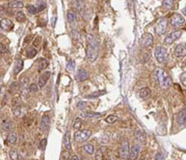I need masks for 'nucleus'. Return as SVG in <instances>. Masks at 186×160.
Wrapping results in <instances>:
<instances>
[{
  "label": "nucleus",
  "instance_id": "1",
  "mask_svg": "<svg viewBox=\"0 0 186 160\" xmlns=\"http://www.w3.org/2000/svg\"><path fill=\"white\" fill-rule=\"evenodd\" d=\"M156 77L157 80V83L160 88H169L172 85V80L170 75L168 74L167 71H165L162 68H158L156 71Z\"/></svg>",
  "mask_w": 186,
  "mask_h": 160
},
{
  "label": "nucleus",
  "instance_id": "2",
  "mask_svg": "<svg viewBox=\"0 0 186 160\" xmlns=\"http://www.w3.org/2000/svg\"><path fill=\"white\" fill-rule=\"evenodd\" d=\"M154 56L157 58V61L159 63H165L168 61L169 53L167 48L162 46H157L154 49Z\"/></svg>",
  "mask_w": 186,
  "mask_h": 160
},
{
  "label": "nucleus",
  "instance_id": "20",
  "mask_svg": "<svg viewBox=\"0 0 186 160\" xmlns=\"http://www.w3.org/2000/svg\"><path fill=\"white\" fill-rule=\"evenodd\" d=\"M79 115L84 118H96V117H100L101 114L96 113V112H91V111H84V112H81Z\"/></svg>",
  "mask_w": 186,
  "mask_h": 160
},
{
  "label": "nucleus",
  "instance_id": "26",
  "mask_svg": "<svg viewBox=\"0 0 186 160\" xmlns=\"http://www.w3.org/2000/svg\"><path fill=\"white\" fill-rule=\"evenodd\" d=\"M36 54H37V51H36V48H35L34 46L29 47V48H27V51H26V56H27L29 59L36 57Z\"/></svg>",
  "mask_w": 186,
  "mask_h": 160
},
{
  "label": "nucleus",
  "instance_id": "47",
  "mask_svg": "<svg viewBox=\"0 0 186 160\" xmlns=\"http://www.w3.org/2000/svg\"><path fill=\"white\" fill-rule=\"evenodd\" d=\"M75 3H76V7L79 9L81 8L82 6H83V1H76Z\"/></svg>",
  "mask_w": 186,
  "mask_h": 160
},
{
  "label": "nucleus",
  "instance_id": "27",
  "mask_svg": "<svg viewBox=\"0 0 186 160\" xmlns=\"http://www.w3.org/2000/svg\"><path fill=\"white\" fill-rule=\"evenodd\" d=\"M105 93H106L105 91H99L92 92L91 94H88V95H85V98H87V99H95V98H98L101 95H104Z\"/></svg>",
  "mask_w": 186,
  "mask_h": 160
},
{
  "label": "nucleus",
  "instance_id": "31",
  "mask_svg": "<svg viewBox=\"0 0 186 160\" xmlns=\"http://www.w3.org/2000/svg\"><path fill=\"white\" fill-rule=\"evenodd\" d=\"M83 149L86 151L87 154L88 155H93V153H94V146H93L92 144L90 143H86L83 145Z\"/></svg>",
  "mask_w": 186,
  "mask_h": 160
},
{
  "label": "nucleus",
  "instance_id": "42",
  "mask_svg": "<svg viewBox=\"0 0 186 160\" xmlns=\"http://www.w3.org/2000/svg\"><path fill=\"white\" fill-rule=\"evenodd\" d=\"M180 80H181V83L186 88V72H183L180 75Z\"/></svg>",
  "mask_w": 186,
  "mask_h": 160
},
{
  "label": "nucleus",
  "instance_id": "45",
  "mask_svg": "<svg viewBox=\"0 0 186 160\" xmlns=\"http://www.w3.org/2000/svg\"><path fill=\"white\" fill-rule=\"evenodd\" d=\"M156 160H164L165 159V155H164V154L163 153H161V152H158V153H157V155H156Z\"/></svg>",
  "mask_w": 186,
  "mask_h": 160
},
{
  "label": "nucleus",
  "instance_id": "13",
  "mask_svg": "<svg viewBox=\"0 0 186 160\" xmlns=\"http://www.w3.org/2000/svg\"><path fill=\"white\" fill-rule=\"evenodd\" d=\"M153 43V36L150 34V33H146L142 35V38H141V45L142 47H150L152 46Z\"/></svg>",
  "mask_w": 186,
  "mask_h": 160
},
{
  "label": "nucleus",
  "instance_id": "11",
  "mask_svg": "<svg viewBox=\"0 0 186 160\" xmlns=\"http://www.w3.org/2000/svg\"><path fill=\"white\" fill-rule=\"evenodd\" d=\"M50 75H51L50 71H46L43 74L40 75V76L38 78V87L40 88H42L46 86L47 82L48 81V79L50 77Z\"/></svg>",
  "mask_w": 186,
  "mask_h": 160
},
{
  "label": "nucleus",
  "instance_id": "52",
  "mask_svg": "<svg viewBox=\"0 0 186 160\" xmlns=\"http://www.w3.org/2000/svg\"><path fill=\"white\" fill-rule=\"evenodd\" d=\"M182 13H183V14H184V15L186 16V7H185V8H184L182 9Z\"/></svg>",
  "mask_w": 186,
  "mask_h": 160
},
{
  "label": "nucleus",
  "instance_id": "48",
  "mask_svg": "<svg viewBox=\"0 0 186 160\" xmlns=\"http://www.w3.org/2000/svg\"><path fill=\"white\" fill-rule=\"evenodd\" d=\"M56 22H57V17L53 16L52 19H51V25H52V27L55 26V23H56Z\"/></svg>",
  "mask_w": 186,
  "mask_h": 160
},
{
  "label": "nucleus",
  "instance_id": "33",
  "mask_svg": "<svg viewBox=\"0 0 186 160\" xmlns=\"http://www.w3.org/2000/svg\"><path fill=\"white\" fill-rule=\"evenodd\" d=\"M29 83V78L27 76H22L20 79V85L23 88H26V87L28 86Z\"/></svg>",
  "mask_w": 186,
  "mask_h": 160
},
{
  "label": "nucleus",
  "instance_id": "4",
  "mask_svg": "<svg viewBox=\"0 0 186 160\" xmlns=\"http://www.w3.org/2000/svg\"><path fill=\"white\" fill-rule=\"evenodd\" d=\"M47 7L46 2H37V4L34 5V4H29L26 6L27 8V11L30 14H36L40 11H44Z\"/></svg>",
  "mask_w": 186,
  "mask_h": 160
},
{
  "label": "nucleus",
  "instance_id": "24",
  "mask_svg": "<svg viewBox=\"0 0 186 160\" xmlns=\"http://www.w3.org/2000/svg\"><path fill=\"white\" fill-rule=\"evenodd\" d=\"M48 66V61L45 58H41L38 61V71H43Z\"/></svg>",
  "mask_w": 186,
  "mask_h": 160
},
{
  "label": "nucleus",
  "instance_id": "23",
  "mask_svg": "<svg viewBox=\"0 0 186 160\" xmlns=\"http://www.w3.org/2000/svg\"><path fill=\"white\" fill-rule=\"evenodd\" d=\"M139 95L141 99H147L151 96V89L149 88H142L140 89Z\"/></svg>",
  "mask_w": 186,
  "mask_h": 160
},
{
  "label": "nucleus",
  "instance_id": "41",
  "mask_svg": "<svg viewBox=\"0 0 186 160\" xmlns=\"http://www.w3.org/2000/svg\"><path fill=\"white\" fill-rule=\"evenodd\" d=\"M109 140H110V138H109V135H107V134H103L100 137V142L101 143H107L109 142Z\"/></svg>",
  "mask_w": 186,
  "mask_h": 160
},
{
  "label": "nucleus",
  "instance_id": "35",
  "mask_svg": "<svg viewBox=\"0 0 186 160\" xmlns=\"http://www.w3.org/2000/svg\"><path fill=\"white\" fill-rule=\"evenodd\" d=\"M67 20H68V22L70 23H73L75 22V20H76V14L73 11H69L67 12Z\"/></svg>",
  "mask_w": 186,
  "mask_h": 160
},
{
  "label": "nucleus",
  "instance_id": "22",
  "mask_svg": "<svg viewBox=\"0 0 186 160\" xmlns=\"http://www.w3.org/2000/svg\"><path fill=\"white\" fill-rule=\"evenodd\" d=\"M64 145L66 150H71V133L70 131H66L64 137Z\"/></svg>",
  "mask_w": 186,
  "mask_h": 160
},
{
  "label": "nucleus",
  "instance_id": "9",
  "mask_svg": "<svg viewBox=\"0 0 186 160\" xmlns=\"http://www.w3.org/2000/svg\"><path fill=\"white\" fill-rule=\"evenodd\" d=\"M86 53H87V58H88V61L90 63H93V62H95L98 58L99 51H98V48H92V47L88 45Z\"/></svg>",
  "mask_w": 186,
  "mask_h": 160
},
{
  "label": "nucleus",
  "instance_id": "34",
  "mask_svg": "<svg viewBox=\"0 0 186 160\" xmlns=\"http://www.w3.org/2000/svg\"><path fill=\"white\" fill-rule=\"evenodd\" d=\"M117 120H118V117L115 115H109L105 118V121L108 124H113V123H116Z\"/></svg>",
  "mask_w": 186,
  "mask_h": 160
},
{
  "label": "nucleus",
  "instance_id": "17",
  "mask_svg": "<svg viewBox=\"0 0 186 160\" xmlns=\"http://www.w3.org/2000/svg\"><path fill=\"white\" fill-rule=\"evenodd\" d=\"M49 124H50V117L49 115H43L42 119H41V123H40V128L42 131H47L48 128H49Z\"/></svg>",
  "mask_w": 186,
  "mask_h": 160
},
{
  "label": "nucleus",
  "instance_id": "21",
  "mask_svg": "<svg viewBox=\"0 0 186 160\" xmlns=\"http://www.w3.org/2000/svg\"><path fill=\"white\" fill-rule=\"evenodd\" d=\"M23 60H17L15 62V64H14V68H13V75H17L20 71L23 70Z\"/></svg>",
  "mask_w": 186,
  "mask_h": 160
},
{
  "label": "nucleus",
  "instance_id": "3",
  "mask_svg": "<svg viewBox=\"0 0 186 160\" xmlns=\"http://www.w3.org/2000/svg\"><path fill=\"white\" fill-rule=\"evenodd\" d=\"M185 18L180 13H174L170 17V24L174 28H180L185 24Z\"/></svg>",
  "mask_w": 186,
  "mask_h": 160
},
{
  "label": "nucleus",
  "instance_id": "43",
  "mask_svg": "<svg viewBox=\"0 0 186 160\" xmlns=\"http://www.w3.org/2000/svg\"><path fill=\"white\" fill-rule=\"evenodd\" d=\"M46 146H47V139L45 138V139H43V140H41L39 148L42 150V151H44V150L46 149Z\"/></svg>",
  "mask_w": 186,
  "mask_h": 160
},
{
  "label": "nucleus",
  "instance_id": "5",
  "mask_svg": "<svg viewBox=\"0 0 186 160\" xmlns=\"http://www.w3.org/2000/svg\"><path fill=\"white\" fill-rule=\"evenodd\" d=\"M167 27H168V20L165 17H162L159 19L158 23H157L156 27H154V30H156V33L158 35H161L166 33Z\"/></svg>",
  "mask_w": 186,
  "mask_h": 160
},
{
  "label": "nucleus",
  "instance_id": "12",
  "mask_svg": "<svg viewBox=\"0 0 186 160\" xmlns=\"http://www.w3.org/2000/svg\"><path fill=\"white\" fill-rule=\"evenodd\" d=\"M134 136H135L136 140L141 144L145 143V142H146V135L144 134V132L141 131V128H137L135 131H134Z\"/></svg>",
  "mask_w": 186,
  "mask_h": 160
},
{
  "label": "nucleus",
  "instance_id": "28",
  "mask_svg": "<svg viewBox=\"0 0 186 160\" xmlns=\"http://www.w3.org/2000/svg\"><path fill=\"white\" fill-rule=\"evenodd\" d=\"M17 140H18V136H17V133H16V132H10V133L8 135V143H10V144L16 143Z\"/></svg>",
  "mask_w": 186,
  "mask_h": 160
},
{
  "label": "nucleus",
  "instance_id": "15",
  "mask_svg": "<svg viewBox=\"0 0 186 160\" xmlns=\"http://www.w3.org/2000/svg\"><path fill=\"white\" fill-rule=\"evenodd\" d=\"M13 23L9 19H2L1 20V31L9 32L13 29Z\"/></svg>",
  "mask_w": 186,
  "mask_h": 160
},
{
  "label": "nucleus",
  "instance_id": "25",
  "mask_svg": "<svg viewBox=\"0 0 186 160\" xmlns=\"http://www.w3.org/2000/svg\"><path fill=\"white\" fill-rule=\"evenodd\" d=\"M8 6L13 8H23L24 7V4L23 1H16V0H12V1L8 2Z\"/></svg>",
  "mask_w": 186,
  "mask_h": 160
},
{
  "label": "nucleus",
  "instance_id": "8",
  "mask_svg": "<svg viewBox=\"0 0 186 160\" xmlns=\"http://www.w3.org/2000/svg\"><path fill=\"white\" fill-rule=\"evenodd\" d=\"M182 35V32L181 30H177V31H174V32H171L169 35H168L165 38V43L167 45H171L172 43H174L176 40H178Z\"/></svg>",
  "mask_w": 186,
  "mask_h": 160
},
{
  "label": "nucleus",
  "instance_id": "30",
  "mask_svg": "<svg viewBox=\"0 0 186 160\" xmlns=\"http://www.w3.org/2000/svg\"><path fill=\"white\" fill-rule=\"evenodd\" d=\"M13 125H12V122L10 121L9 119H6L3 121V124H2V128H4L5 131H10V129L12 128Z\"/></svg>",
  "mask_w": 186,
  "mask_h": 160
},
{
  "label": "nucleus",
  "instance_id": "10",
  "mask_svg": "<svg viewBox=\"0 0 186 160\" xmlns=\"http://www.w3.org/2000/svg\"><path fill=\"white\" fill-rule=\"evenodd\" d=\"M174 54L178 58H182L186 56V43H181L177 45V47L175 48Z\"/></svg>",
  "mask_w": 186,
  "mask_h": 160
},
{
  "label": "nucleus",
  "instance_id": "32",
  "mask_svg": "<svg viewBox=\"0 0 186 160\" xmlns=\"http://www.w3.org/2000/svg\"><path fill=\"white\" fill-rule=\"evenodd\" d=\"M15 18L16 20L19 22V23H23L26 20V17H25V14L23 12V11H18L16 14H15Z\"/></svg>",
  "mask_w": 186,
  "mask_h": 160
},
{
  "label": "nucleus",
  "instance_id": "39",
  "mask_svg": "<svg viewBox=\"0 0 186 160\" xmlns=\"http://www.w3.org/2000/svg\"><path fill=\"white\" fill-rule=\"evenodd\" d=\"M103 159V153L101 149H98L97 152L95 153L94 160H102Z\"/></svg>",
  "mask_w": 186,
  "mask_h": 160
},
{
  "label": "nucleus",
  "instance_id": "19",
  "mask_svg": "<svg viewBox=\"0 0 186 160\" xmlns=\"http://www.w3.org/2000/svg\"><path fill=\"white\" fill-rule=\"evenodd\" d=\"M87 40H88V45L94 48H99V45L98 42L95 38V36L93 35L92 34H88L87 35Z\"/></svg>",
  "mask_w": 186,
  "mask_h": 160
},
{
  "label": "nucleus",
  "instance_id": "7",
  "mask_svg": "<svg viewBox=\"0 0 186 160\" xmlns=\"http://www.w3.org/2000/svg\"><path fill=\"white\" fill-rule=\"evenodd\" d=\"M91 136V131L88 129H85V131H76L74 137H75V141L76 143H84Z\"/></svg>",
  "mask_w": 186,
  "mask_h": 160
},
{
  "label": "nucleus",
  "instance_id": "29",
  "mask_svg": "<svg viewBox=\"0 0 186 160\" xmlns=\"http://www.w3.org/2000/svg\"><path fill=\"white\" fill-rule=\"evenodd\" d=\"M8 155H9V157H10V159H11V160H20V154H19V152L17 151V150H15V149L10 150L9 153H8Z\"/></svg>",
  "mask_w": 186,
  "mask_h": 160
},
{
  "label": "nucleus",
  "instance_id": "44",
  "mask_svg": "<svg viewBox=\"0 0 186 160\" xmlns=\"http://www.w3.org/2000/svg\"><path fill=\"white\" fill-rule=\"evenodd\" d=\"M86 105H87V103L86 102H79L77 104H76V107L77 109L79 110H84L86 108Z\"/></svg>",
  "mask_w": 186,
  "mask_h": 160
},
{
  "label": "nucleus",
  "instance_id": "6",
  "mask_svg": "<svg viewBox=\"0 0 186 160\" xmlns=\"http://www.w3.org/2000/svg\"><path fill=\"white\" fill-rule=\"evenodd\" d=\"M119 157L126 160L129 157V143L128 140H124L119 149Z\"/></svg>",
  "mask_w": 186,
  "mask_h": 160
},
{
  "label": "nucleus",
  "instance_id": "36",
  "mask_svg": "<svg viewBox=\"0 0 186 160\" xmlns=\"http://www.w3.org/2000/svg\"><path fill=\"white\" fill-rule=\"evenodd\" d=\"M162 5L164 8L170 9L174 7V1H171V0H164V1L162 2Z\"/></svg>",
  "mask_w": 186,
  "mask_h": 160
},
{
  "label": "nucleus",
  "instance_id": "16",
  "mask_svg": "<svg viewBox=\"0 0 186 160\" xmlns=\"http://www.w3.org/2000/svg\"><path fill=\"white\" fill-rule=\"evenodd\" d=\"M141 152V146L139 144H134L131 147L130 153H129V160H136L138 158V155Z\"/></svg>",
  "mask_w": 186,
  "mask_h": 160
},
{
  "label": "nucleus",
  "instance_id": "37",
  "mask_svg": "<svg viewBox=\"0 0 186 160\" xmlns=\"http://www.w3.org/2000/svg\"><path fill=\"white\" fill-rule=\"evenodd\" d=\"M82 124H83V121H82L81 118H79V117L76 118L75 123H74V128L76 129V131H79V129L81 128V127H82Z\"/></svg>",
  "mask_w": 186,
  "mask_h": 160
},
{
  "label": "nucleus",
  "instance_id": "49",
  "mask_svg": "<svg viewBox=\"0 0 186 160\" xmlns=\"http://www.w3.org/2000/svg\"><path fill=\"white\" fill-rule=\"evenodd\" d=\"M0 47H1V54H3V52H6L7 51V48L6 47L1 43V45H0Z\"/></svg>",
  "mask_w": 186,
  "mask_h": 160
},
{
  "label": "nucleus",
  "instance_id": "40",
  "mask_svg": "<svg viewBox=\"0 0 186 160\" xmlns=\"http://www.w3.org/2000/svg\"><path fill=\"white\" fill-rule=\"evenodd\" d=\"M38 88H39L38 85L33 83V84H31V85L29 86V91H30L31 93H36V92L38 91Z\"/></svg>",
  "mask_w": 186,
  "mask_h": 160
},
{
  "label": "nucleus",
  "instance_id": "50",
  "mask_svg": "<svg viewBox=\"0 0 186 160\" xmlns=\"http://www.w3.org/2000/svg\"><path fill=\"white\" fill-rule=\"evenodd\" d=\"M30 38L32 39V38H33V36H32V35H28L27 37H25V42H26V43L30 42Z\"/></svg>",
  "mask_w": 186,
  "mask_h": 160
},
{
  "label": "nucleus",
  "instance_id": "46",
  "mask_svg": "<svg viewBox=\"0 0 186 160\" xmlns=\"http://www.w3.org/2000/svg\"><path fill=\"white\" fill-rule=\"evenodd\" d=\"M72 33H73L72 35H73L74 37H76V39H79V33L76 31V30H73V32Z\"/></svg>",
  "mask_w": 186,
  "mask_h": 160
},
{
  "label": "nucleus",
  "instance_id": "18",
  "mask_svg": "<svg viewBox=\"0 0 186 160\" xmlns=\"http://www.w3.org/2000/svg\"><path fill=\"white\" fill-rule=\"evenodd\" d=\"M177 122L181 126L186 125V108L182 109L177 115Z\"/></svg>",
  "mask_w": 186,
  "mask_h": 160
},
{
  "label": "nucleus",
  "instance_id": "14",
  "mask_svg": "<svg viewBox=\"0 0 186 160\" xmlns=\"http://www.w3.org/2000/svg\"><path fill=\"white\" fill-rule=\"evenodd\" d=\"M88 77H89V75L87 70L85 69H79L77 73L76 74V79L77 82H83L85 80H87Z\"/></svg>",
  "mask_w": 186,
  "mask_h": 160
},
{
  "label": "nucleus",
  "instance_id": "38",
  "mask_svg": "<svg viewBox=\"0 0 186 160\" xmlns=\"http://www.w3.org/2000/svg\"><path fill=\"white\" fill-rule=\"evenodd\" d=\"M75 67H76L75 62L73 61V60H70V61L68 62V63H67V66H66L67 70L69 72H72V71H74L75 70Z\"/></svg>",
  "mask_w": 186,
  "mask_h": 160
},
{
  "label": "nucleus",
  "instance_id": "51",
  "mask_svg": "<svg viewBox=\"0 0 186 160\" xmlns=\"http://www.w3.org/2000/svg\"><path fill=\"white\" fill-rule=\"evenodd\" d=\"M71 160H79V157L77 155H73L71 158Z\"/></svg>",
  "mask_w": 186,
  "mask_h": 160
}]
</instances>
